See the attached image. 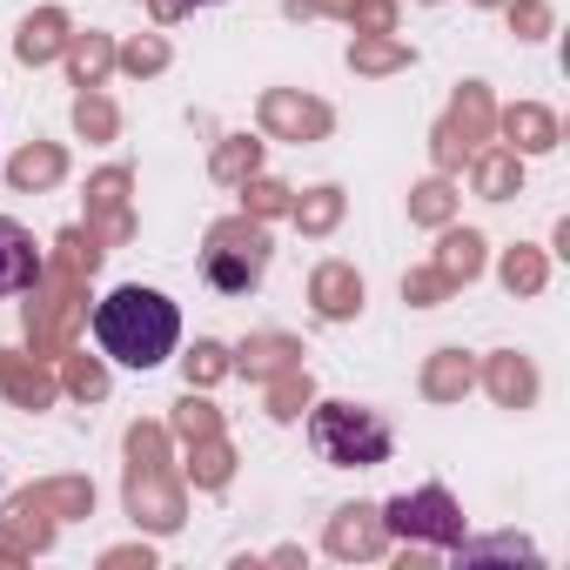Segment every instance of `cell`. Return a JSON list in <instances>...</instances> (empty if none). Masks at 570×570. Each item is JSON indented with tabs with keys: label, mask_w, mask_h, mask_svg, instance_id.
<instances>
[{
	"label": "cell",
	"mask_w": 570,
	"mask_h": 570,
	"mask_svg": "<svg viewBox=\"0 0 570 570\" xmlns=\"http://www.w3.org/2000/svg\"><path fill=\"white\" fill-rule=\"evenodd\" d=\"M95 336L101 350L121 363V370H155L175 356L181 343V316L161 289H115L101 309H95Z\"/></svg>",
	"instance_id": "1"
},
{
	"label": "cell",
	"mask_w": 570,
	"mask_h": 570,
	"mask_svg": "<svg viewBox=\"0 0 570 570\" xmlns=\"http://www.w3.org/2000/svg\"><path fill=\"white\" fill-rule=\"evenodd\" d=\"M309 436H316L323 463H336V470H376L390 456V423L356 403H323L309 416Z\"/></svg>",
	"instance_id": "2"
},
{
	"label": "cell",
	"mask_w": 570,
	"mask_h": 570,
	"mask_svg": "<svg viewBox=\"0 0 570 570\" xmlns=\"http://www.w3.org/2000/svg\"><path fill=\"white\" fill-rule=\"evenodd\" d=\"M262 268H268V235L255 222L215 228V248H208V282H215V289L242 296V289H255V282H262Z\"/></svg>",
	"instance_id": "3"
},
{
	"label": "cell",
	"mask_w": 570,
	"mask_h": 570,
	"mask_svg": "<svg viewBox=\"0 0 570 570\" xmlns=\"http://www.w3.org/2000/svg\"><path fill=\"white\" fill-rule=\"evenodd\" d=\"M390 530H416V537H436V543H463V517L443 490H416V497H396L383 510Z\"/></svg>",
	"instance_id": "4"
},
{
	"label": "cell",
	"mask_w": 570,
	"mask_h": 570,
	"mask_svg": "<svg viewBox=\"0 0 570 570\" xmlns=\"http://www.w3.org/2000/svg\"><path fill=\"white\" fill-rule=\"evenodd\" d=\"M35 282H41V248H35V235H28L21 222L0 215V296H21V289H35Z\"/></svg>",
	"instance_id": "5"
},
{
	"label": "cell",
	"mask_w": 570,
	"mask_h": 570,
	"mask_svg": "<svg viewBox=\"0 0 570 570\" xmlns=\"http://www.w3.org/2000/svg\"><path fill=\"white\" fill-rule=\"evenodd\" d=\"M330 543H336L343 557H376V550H383V523H376V510H343L336 530H330Z\"/></svg>",
	"instance_id": "6"
},
{
	"label": "cell",
	"mask_w": 570,
	"mask_h": 570,
	"mask_svg": "<svg viewBox=\"0 0 570 570\" xmlns=\"http://www.w3.org/2000/svg\"><path fill=\"white\" fill-rule=\"evenodd\" d=\"M316 309H323V316H350V309H363V282H356L350 268L330 262V268L316 275Z\"/></svg>",
	"instance_id": "7"
},
{
	"label": "cell",
	"mask_w": 570,
	"mask_h": 570,
	"mask_svg": "<svg viewBox=\"0 0 570 570\" xmlns=\"http://www.w3.org/2000/svg\"><path fill=\"white\" fill-rule=\"evenodd\" d=\"M517 141L510 148H523V155H543V148H557V121L543 115V108H510V121H503Z\"/></svg>",
	"instance_id": "8"
},
{
	"label": "cell",
	"mask_w": 570,
	"mask_h": 570,
	"mask_svg": "<svg viewBox=\"0 0 570 570\" xmlns=\"http://www.w3.org/2000/svg\"><path fill=\"white\" fill-rule=\"evenodd\" d=\"M490 390H497L503 403H517V410H523V403L537 396V376H530V363H523V356H497V363H490Z\"/></svg>",
	"instance_id": "9"
},
{
	"label": "cell",
	"mask_w": 570,
	"mask_h": 570,
	"mask_svg": "<svg viewBox=\"0 0 570 570\" xmlns=\"http://www.w3.org/2000/svg\"><path fill=\"white\" fill-rule=\"evenodd\" d=\"M268 121L275 128H296V135H323L330 128V115L316 101H289V95H268Z\"/></svg>",
	"instance_id": "10"
},
{
	"label": "cell",
	"mask_w": 570,
	"mask_h": 570,
	"mask_svg": "<svg viewBox=\"0 0 570 570\" xmlns=\"http://www.w3.org/2000/svg\"><path fill=\"white\" fill-rule=\"evenodd\" d=\"M436 268H443L450 282H470V275L483 268V242H476L470 228H463V235H450V242H443V255H436Z\"/></svg>",
	"instance_id": "11"
},
{
	"label": "cell",
	"mask_w": 570,
	"mask_h": 570,
	"mask_svg": "<svg viewBox=\"0 0 570 570\" xmlns=\"http://www.w3.org/2000/svg\"><path fill=\"white\" fill-rule=\"evenodd\" d=\"M61 55V14H41L21 28V61H55Z\"/></svg>",
	"instance_id": "12"
},
{
	"label": "cell",
	"mask_w": 570,
	"mask_h": 570,
	"mask_svg": "<svg viewBox=\"0 0 570 570\" xmlns=\"http://www.w3.org/2000/svg\"><path fill=\"white\" fill-rule=\"evenodd\" d=\"M61 175V155L55 148H28L21 161H14V188H35V181H55Z\"/></svg>",
	"instance_id": "13"
},
{
	"label": "cell",
	"mask_w": 570,
	"mask_h": 570,
	"mask_svg": "<svg viewBox=\"0 0 570 570\" xmlns=\"http://www.w3.org/2000/svg\"><path fill=\"white\" fill-rule=\"evenodd\" d=\"M503 282H510V289H543V262L530 255V248H510V262H503Z\"/></svg>",
	"instance_id": "14"
},
{
	"label": "cell",
	"mask_w": 570,
	"mask_h": 570,
	"mask_svg": "<svg viewBox=\"0 0 570 570\" xmlns=\"http://www.w3.org/2000/svg\"><path fill=\"white\" fill-rule=\"evenodd\" d=\"M476 175H483V195H490V202H503V195L517 188V155H490Z\"/></svg>",
	"instance_id": "15"
},
{
	"label": "cell",
	"mask_w": 570,
	"mask_h": 570,
	"mask_svg": "<svg viewBox=\"0 0 570 570\" xmlns=\"http://www.w3.org/2000/svg\"><path fill=\"white\" fill-rule=\"evenodd\" d=\"M456 390H470V363H463V356H443V363L430 370V396H456Z\"/></svg>",
	"instance_id": "16"
},
{
	"label": "cell",
	"mask_w": 570,
	"mask_h": 570,
	"mask_svg": "<svg viewBox=\"0 0 570 570\" xmlns=\"http://www.w3.org/2000/svg\"><path fill=\"white\" fill-rule=\"evenodd\" d=\"M403 289H410V303H436V296H450V289H456V282H450L443 268H423V275H410V282H403Z\"/></svg>",
	"instance_id": "17"
},
{
	"label": "cell",
	"mask_w": 570,
	"mask_h": 570,
	"mask_svg": "<svg viewBox=\"0 0 570 570\" xmlns=\"http://www.w3.org/2000/svg\"><path fill=\"white\" fill-rule=\"evenodd\" d=\"M101 68H108V48H101V41H81V48H75V75H81V88H95Z\"/></svg>",
	"instance_id": "18"
},
{
	"label": "cell",
	"mask_w": 570,
	"mask_h": 570,
	"mask_svg": "<svg viewBox=\"0 0 570 570\" xmlns=\"http://www.w3.org/2000/svg\"><path fill=\"white\" fill-rule=\"evenodd\" d=\"M336 208H343V202H336V188H323L316 202H303V208H296V222H303V228H330V222H336Z\"/></svg>",
	"instance_id": "19"
},
{
	"label": "cell",
	"mask_w": 570,
	"mask_h": 570,
	"mask_svg": "<svg viewBox=\"0 0 570 570\" xmlns=\"http://www.w3.org/2000/svg\"><path fill=\"white\" fill-rule=\"evenodd\" d=\"M463 557H537L523 537H490V543H456Z\"/></svg>",
	"instance_id": "20"
},
{
	"label": "cell",
	"mask_w": 570,
	"mask_h": 570,
	"mask_svg": "<svg viewBox=\"0 0 570 570\" xmlns=\"http://www.w3.org/2000/svg\"><path fill=\"white\" fill-rule=\"evenodd\" d=\"M350 61H356V68H396V61H403V48H396V41H370V48H356Z\"/></svg>",
	"instance_id": "21"
},
{
	"label": "cell",
	"mask_w": 570,
	"mask_h": 570,
	"mask_svg": "<svg viewBox=\"0 0 570 570\" xmlns=\"http://www.w3.org/2000/svg\"><path fill=\"white\" fill-rule=\"evenodd\" d=\"M416 215H423V222H443V215H450V188H443V181L423 188V195H416Z\"/></svg>",
	"instance_id": "22"
},
{
	"label": "cell",
	"mask_w": 570,
	"mask_h": 570,
	"mask_svg": "<svg viewBox=\"0 0 570 570\" xmlns=\"http://www.w3.org/2000/svg\"><path fill=\"white\" fill-rule=\"evenodd\" d=\"M188 376H202V383H208V376H222V350H215V343H202V350L188 356Z\"/></svg>",
	"instance_id": "23"
},
{
	"label": "cell",
	"mask_w": 570,
	"mask_h": 570,
	"mask_svg": "<svg viewBox=\"0 0 570 570\" xmlns=\"http://www.w3.org/2000/svg\"><path fill=\"white\" fill-rule=\"evenodd\" d=\"M510 21H517V28H530V35H543V28H550V14L537 8V0H517V8H510Z\"/></svg>",
	"instance_id": "24"
},
{
	"label": "cell",
	"mask_w": 570,
	"mask_h": 570,
	"mask_svg": "<svg viewBox=\"0 0 570 570\" xmlns=\"http://www.w3.org/2000/svg\"><path fill=\"white\" fill-rule=\"evenodd\" d=\"M222 175H242V168H255V141L248 148H222V161H215Z\"/></svg>",
	"instance_id": "25"
},
{
	"label": "cell",
	"mask_w": 570,
	"mask_h": 570,
	"mask_svg": "<svg viewBox=\"0 0 570 570\" xmlns=\"http://www.w3.org/2000/svg\"><path fill=\"white\" fill-rule=\"evenodd\" d=\"M168 61V48L161 41H148V48H128V68H161Z\"/></svg>",
	"instance_id": "26"
},
{
	"label": "cell",
	"mask_w": 570,
	"mask_h": 570,
	"mask_svg": "<svg viewBox=\"0 0 570 570\" xmlns=\"http://www.w3.org/2000/svg\"><path fill=\"white\" fill-rule=\"evenodd\" d=\"M81 128H95V135H108V128H115V115H108L101 101H81Z\"/></svg>",
	"instance_id": "27"
}]
</instances>
